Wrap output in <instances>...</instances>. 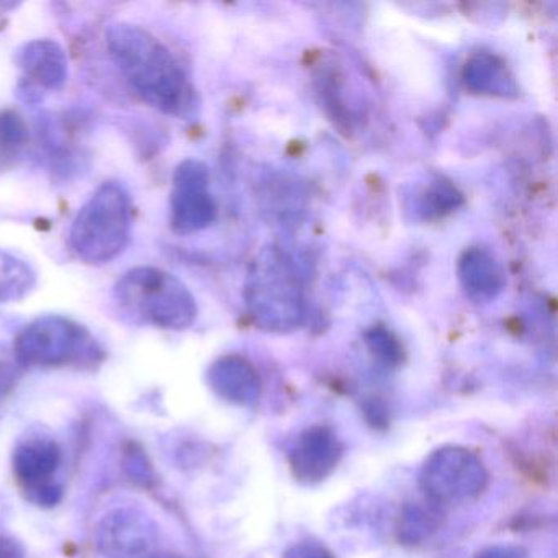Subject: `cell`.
<instances>
[{"mask_svg": "<svg viewBox=\"0 0 558 558\" xmlns=\"http://www.w3.org/2000/svg\"><path fill=\"white\" fill-rule=\"evenodd\" d=\"M107 48L132 89L149 106L169 116H182L191 104V86L174 54L145 28L113 24Z\"/></svg>", "mask_w": 558, "mask_h": 558, "instance_id": "6da1fadb", "label": "cell"}, {"mask_svg": "<svg viewBox=\"0 0 558 558\" xmlns=\"http://www.w3.org/2000/svg\"><path fill=\"white\" fill-rule=\"evenodd\" d=\"M113 295L126 315L156 328L181 331L197 318V303L191 290L159 267L130 269L117 280Z\"/></svg>", "mask_w": 558, "mask_h": 558, "instance_id": "7a4b0ae2", "label": "cell"}, {"mask_svg": "<svg viewBox=\"0 0 558 558\" xmlns=\"http://www.w3.org/2000/svg\"><path fill=\"white\" fill-rule=\"evenodd\" d=\"M132 230V204L122 185L106 182L81 208L71 227L70 244L93 266L112 263L125 250Z\"/></svg>", "mask_w": 558, "mask_h": 558, "instance_id": "3957f363", "label": "cell"}, {"mask_svg": "<svg viewBox=\"0 0 558 558\" xmlns=\"http://www.w3.org/2000/svg\"><path fill=\"white\" fill-rule=\"evenodd\" d=\"M247 306L257 325L270 331L299 328L305 318L300 277L279 251L264 253L254 264L246 290Z\"/></svg>", "mask_w": 558, "mask_h": 558, "instance_id": "277c9868", "label": "cell"}, {"mask_svg": "<svg viewBox=\"0 0 558 558\" xmlns=\"http://www.w3.org/2000/svg\"><path fill=\"white\" fill-rule=\"evenodd\" d=\"M488 473L482 460L462 447H444L424 463L421 486L436 502L457 505L476 498L485 489Z\"/></svg>", "mask_w": 558, "mask_h": 558, "instance_id": "5b68a950", "label": "cell"}, {"mask_svg": "<svg viewBox=\"0 0 558 558\" xmlns=\"http://www.w3.org/2000/svg\"><path fill=\"white\" fill-rule=\"evenodd\" d=\"M89 332L73 319L48 315L35 319L15 339V354L28 365H63L90 348Z\"/></svg>", "mask_w": 558, "mask_h": 558, "instance_id": "8992f818", "label": "cell"}, {"mask_svg": "<svg viewBox=\"0 0 558 558\" xmlns=\"http://www.w3.org/2000/svg\"><path fill=\"white\" fill-rule=\"evenodd\" d=\"M217 218V204L208 192V171L194 159L179 165L171 195V227L175 233L191 234L210 227Z\"/></svg>", "mask_w": 558, "mask_h": 558, "instance_id": "52a82bcc", "label": "cell"}, {"mask_svg": "<svg viewBox=\"0 0 558 558\" xmlns=\"http://www.w3.org/2000/svg\"><path fill=\"white\" fill-rule=\"evenodd\" d=\"M61 450L50 439H31L14 453V472L28 499L40 506H53L61 499V488L53 482L60 469Z\"/></svg>", "mask_w": 558, "mask_h": 558, "instance_id": "ba28073f", "label": "cell"}, {"mask_svg": "<svg viewBox=\"0 0 558 558\" xmlns=\"http://www.w3.org/2000/svg\"><path fill=\"white\" fill-rule=\"evenodd\" d=\"M155 537L148 515L135 509H116L97 527V550L106 558H148Z\"/></svg>", "mask_w": 558, "mask_h": 558, "instance_id": "9c48e42d", "label": "cell"}, {"mask_svg": "<svg viewBox=\"0 0 558 558\" xmlns=\"http://www.w3.org/2000/svg\"><path fill=\"white\" fill-rule=\"evenodd\" d=\"M341 453V442L331 429L312 427L299 437L293 447L290 456L293 475L302 482H319L335 470Z\"/></svg>", "mask_w": 558, "mask_h": 558, "instance_id": "30bf717a", "label": "cell"}, {"mask_svg": "<svg viewBox=\"0 0 558 558\" xmlns=\"http://www.w3.org/2000/svg\"><path fill=\"white\" fill-rule=\"evenodd\" d=\"M17 63L25 77L45 90H60L66 84L70 74L66 51L58 41L50 38L25 44L19 50Z\"/></svg>", "mask_w": 558, "mask_h": 558, "instance_id": "8fae6325", "label": "cell"}, {"mask_svg": "<svg viewBox=\"0 0 558 558\" xmlns=\"http://www.w3.org/2000/svg\"><path fill=\"white\" fill-rule=\"evenodd\" d=\"M459 277L466 295L476 303L492 302L505 289V274L492 253L470 247L459 263Z\"/></svg>", "mask_w": 558, "mask_h": 558, "instance_id": "7c38bea8", "label": "cell"}, {"mask_svg": "<svg viewBox=\"0 0 558 558\" xmlns=\"http://www.w3.org/2000/svg\"><path fill=\"white\" fill-rule=\"evenodd\" d=\"M211 388L231 403L253 404L260 395L259 375L236 355L218 359L208 372Z\"/></svg>", "mask_w": 558, "mask_h": 558, "instance_id": "4fadbf2b", "label": "cell"}, {"mask_svg": "<svg viewBox=\"0 0 558 558\" xmlns=\"http://www.w3.org/2000/svg\"><path fill=\"white\" fill-rule=\"evenodd\" d=\"M463 81L470 90L489 96H511L515 93V84L498 58L488 53L470 58L463 70Z\"/></svg>", "mask_w": 558, "mask_h": 558, "instance_id": "5bb4252c", "label": "cell"}, {"mask_svg": "<svg viewBox=\"0 0 558 558\" xmlns=\"http://www.w3.org/2000/svg\"><path fill=\"white\" fill-rule=\"evenodd\" d=\"M37 283V274L25 260L0 250V305L25 299Z\"/></svg>", "mask_w": 558, "mask_h": 558, "instance_id": "9a60e30c", "label": "cell"}, {"mask_svg": "<svg viewBox=\"0 0 558 558\" xmlns=\"http://www.w3.org/2000/svg\"><path fill=\"white\" fill-rule=\"evenodd\" d=\"M123 469H125L130 480L143 486H149V483L153 482V476H155L148 456L135 442H130L125 450H123Z\"/></svg>", "mask_w": 558, "mask_h": 558, "instance_id": "2e32d148", "label": "cell"}, {"mask_svg": "<svg viewBox=\"0 0 558 558\" xmlns=\"http://www.w3.org/2000/svg\"><path fill=\"white\" fill-rule=\"evenodd\" d=\"M28 130L24 119L17 112L5 110L0 113V146L4 149H14L24 145Z\"/></svg>", "mask_w": 558, "mask_h": 558, "instance_id": "e0dca14e", "label": "cell"}, {"mask_svg": "<svg viewBox=\"0 0 558 558\" xmlns=\"http://www.w3.org/2000/svg\"><path fill=\"white\" fill-rule=\"evenodd\" d=\"M433 531V521L426 512L414 508L403 515V525H401V537L408 542H417L429 535Z\"/></svg>", "mask_w": 558, "mask_h": 558, "instance_id": "ac0fdd59", "label": "cell"}, {"mask_svg": "<svg viewBox=\"0 0 558 558\" xmlns=\"http://www.w3.org/2000/svg\"><path fill=\"white\" fill-rule=\"evenodd\" d=\"M367 339L372 351L378 357L384 359L385 362H398V359H400V345L397 344V339L390 332L381 328L374 329Z\"/></svg>", "mask_w": 558, "mask_h": 558, "instance_id": "d6986e66", "label": "cell"}, {"mask_svg": "<svg viewBox=\"0 0 558 558\" xmlns=\"http://www.w3.org/2000/svg\"><path fill=\"white\" fill-rule=\"evenodd\" d=\"M286 558H335L325 548L318 547V545H296V547L290 548L286 554Z\"/></svg>", "mask_w": 558, "mask_h": 558, "instance_id": "ffe728a7", "label": "cell"}, {"mask_svg": "<svg viewBox=\"0 0 558 558\" xmlns=\"http://www.w3.org/2000/svg\"><path fill=\"white\" fill-rule=\"evenodd\" d=\"M0 558H25L24 550L17 542L0 535Z\"/></svg>", "mask_w": 558, "mask_h": 558, "instance_id": "44dd1931", "label": "cell"}, {"mask_svg": "<svg viewBox=\"0 0 558 558\" xmlns=\"http://www.w3.org/2000/svg\"><path fill=\"white\" fill-rule=\"evenodd\" d=\"M480 558H522L521 555H519L518 550H512V548H502V547H496V548H489L488 551H485V554L482 555Z\"/></svg>", "mask_w": 558, "mask_h": 558, "instance_id": "7402d4cb", "label": "cell"}, {"mask_svg": "<svg viewBox=\"0 0 558 558\" xmlns=\"http://www.w3.org/2000/svg\"><path fill=\"white\" fill-rule=\"evenodd\" d=\"M148 558H182L179 555L171 554V551H153Z\"/></svg>", "mask_w": 558, "mask_h": 558, "instance_id": "603a6c76", "label": "cell"}]
</instances>
